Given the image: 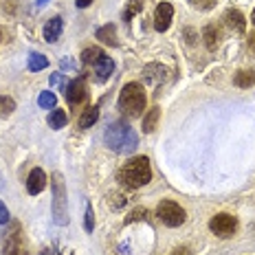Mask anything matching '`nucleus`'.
<instances>
[{
	"label": "nucleus",
	"mask_w": 255,
	"mask_h": 255,
	"mask_svg": "<svg viewBox=\"0 0 255 255\" xmlns=\"http://www.w3.org/2000/svg\"><path fill=\"white\" fill-rule=\"evenodd\" d=\"M104 141L110 150H115L119 154H130V152L136 150V145H139V136H136V132L132 130L128 124H124V121H115V124H110L108 128H106Z\"/></svg>",
	"instance_id": "1"
},
{
	"label": "nucleus",
	"mask_w": 255,
	"mask_h": 255,
	"mask_svg": "<svg viewBox=\"0 0 255 255\" xmlns=\"http://www.w3.org/2000/svg\"><path fill=\"white\" fill-rule=\"evenodd\" d=\"M121 185H126L128 189H139L143 185H147L152 180V167H150V161L145 156H136V158H130L124 167L119 169L117 174Z\"/></svg>",
	"instance_id": "2"
},
{
	"label": "nucleus",
	"mask_w": 255,
	"mask_h": 255,
	"mask_svg": "<svg viewBox=\"0 0 255 255\" xmlns=\"http://www.w3.org/2000/svg\"><path fill=\"white\" fill-rule=\"evenodd\" d=\"M147 97H145V90H143L141 84L130 82L126 84L124 90L119 95V110L126 117H139L143 110H145Z\"/></svg>",
	"instance_id": "3"
},
{
	"label": "nucleus",
	"mask_w": 255,
	"mask_h": 255,
	"mask_svg": "<svg viewBox=\"0 0 255 255\" xmlns=\"http://www.w3.org/2000/svg\"><path fill=\"white\" fill-rule=\"evenodd\" d=\"M51 187H53V220L55 225L66 227L68 225V200H66V180L62 172H53L51 176Z\"/></svg>",
	"instance_id": "4"
},
{
	"label": "nucleus",
	"mask_w": 255,
	"mask_h": 255,
	"mask_svg": "<svg viewBox=\"0 0 255 255\" xmlns=\"http://www.w3.org/2000/svg\"><path fill=\"white\" fill-rule=\"evenodd\" d=\"M156 216H158V220H161L163 225H167V227H180L185 220H187L185 209L180 205L172 203V200H163V203H158Z\"/></svg>",
	"instance_id": "5"
},
{
	"label": "nucleus",
	"mask_w": 255,
	"mask_h": 255,
	"mask_svg": "<svg viewBox=\"0 0 255 255\" xmlns=\"http://www.w3.org/2000/svg\"><path fill=\"white\" fill-rule=\"evenodd\" d=\"M209 229L220 238H231L238 229V220L231 214H218L209 220Z\"/></svg>",
	"instance_id": "6"
},
{
	"label": "nucleus",
	"mask_w": 255,
	"mask_h": 255,
	"mask_svg": "<svg viewBox=\"0 0 255 255\" xmlns=\"http://www.w3.org/2000/svg\"><path fill=\"white\" fill-rule=\"evenodd\" d=\"M4 255H24V240H22V231H20V225L13 222L11 231L4 238V247H2Z\"/></svg>",
	"instance_id": "7"
},
{
	"label": "nucleus",
	"mask_w": 255,
	"mask_h": 255,
	"mask_svg": "<svg viewBox=\"0 0 255 255\" xmlns=\"http://www.w3.org/2000/svg\"><path fill=\"white\" fill-rule=\"evenodd\" d=\"M172 15H174V7L169 2H161L154 11V29L156 31H167L169 24H172Z\"/></svg>",
	"instance_id": "8"
},
{
	"label": "nucleus",
	"mask_w": 255,
	"mask_h": 255,
	"mask_svg": "<svg viewBox=\"0 0 255 255\" xmlns=\"http://www.w3.org/2000/svg\"><path fill=\"white\" fill-rule=\"evenodd\" d=\"M86 84H84V79L82 77H77V79H73L71 84L66 86V102L75 108V106H79L86 99Z\"/></svg>",
	"instance_id": "9"
},
{
	"label": "nucleus",
	"mask_w": 255,
	"mask_h": 255,
	"mask_svg": "<svg viewBox=\"0 0 255 255\" xmlns=\"http://www.w3.org/2000/svg\"><path fill=\"white\" fill-rule=\"evenodd\" d=\"M46 183H49V180H46L44 169L35 167V169H31L29 178H26V191H29L31 196H35V194H40V191H44Z\"/></svg>",
	"instance_id": "10"
},
{
	"label": "nucleus",
	"mask_w": 255,
	"mask_h": 255,
	"mask_svg": "<svg viewBox=\"0 0 255 255\" xmlns=\"http://www.w3.org/2000/svg\"><path fill=\"white\" fill-rule=\"evenodd\" d=\"M62 29H64L62 18H60V15H55V18H51L49 22L44 24V29H42V35H44L46 42H55L62 35Z\"/></svg>",
	"instance_id": "11"
},
{
	"label": "nucleus",
	"mask_w": 255,
	"mask_h": 255,
	"mask_svg": "<svg viewBox=\"0 0 255 255\" xmlns=\"http://www.w3.org/2000/svg\"><path fill=\"white\" fill-rule=\"evenodd\" d=\"M225 22L229 29L238 31V33H244V31H247V20H244V15L238 11V9H229V11L225 13Z\"/></svg>",
	"instance_id": "12"
},
{
	"label": "nucleus",
	"mask_w": 255,
	"mask_h": 255,
	"mask_svg": "<svg viewBox=\"0 0 255 255\" xmlns=\"http://www.w3.org/2000/svg\"><path fill=\"white\" fill-rule=\"evenodd\" d=\"M203 40H205L207 49H209V51H216L218 46H220V40H222V31L218 29L216 24H209V26H205V31H203Z\"/></svg>",
	"instance_id": "13"
},
{
	"label": "nucleus",
	"mask_w": 255,
	"mask_h": 255,
	"mask_svg": "<svg viewBox=\"0 0 255 255\" xmlns=\"http://www.w3.org/2000/svg\"><path fill=\"white\" fill-rule=\"evenodd\" d=\"M113 68H115V64H113V60L110 57H102L97 64H95V75H97V79L99 82H106V79L110 77V73H113Z\"/></svg>",
	"instance_id": "14"
},
{
	"label": "nucleus",
	"mask_w": 255,
	"mask_h": 255,
	"mask_svg": "<svg viewBox=\"0 0 255 255\" xmlns=\"http://www.w3.org/2000/svg\"><path fill=\"white\" fill-rule=\"evenodd\" d=\"M97 40H102L104 44H110V46H117V26L115 24H106V26H99L97 29Z\"/></svg>",
	"instance_id": "15"
},
{
	"label": "nucleus",
	"mask_w": 255,
	"mask_h": 255,
	"mask_svg": "<svg viewBox=\"0 0 255 255\" xmlns=\"http://www.w3.org/2000/svg\"><path fill=\"white\" fill-rule=\"evenodd\" d=\"M97 119H99V108L97 106H90V108H86L82 113V117H79V128H93L95 124H97Z\"/></svg>",
	"instance_id": "16"
},
{
	"label": "nucleus",
	"mask_w": 255,
	"mask_h": 255,
	"mask_svg": "<svg viewBox=\"0 0 255 255\" xmlns=\"http://www.w3.org/2000/svg\"><path fill=\"white\" fill-rule=\"evenodd\" d=\"M104 55H106V53L99 49V46H90V49H84L82 51V62L86 64V66H95V64L102 60Z\"/></svg>",
	"instance_id": "17"
},
{
	"label": "nucleus",
	"mask_w": 255,
	"mask_h": 255,
	"mask_svg": "<svg viewBox=\"0 0 255 255\" xmlns=\"http://www.w3.org/2000/svg\"><path fill=\"white\" fill-rule=\"evenodd\" d=\"M158 117H161V110H158V108H150V110H147L145 119H143V132H145V134L154 132V128H156V124H158Z\"/></svg>",
	"instance_id": "18"
},
{
	"label": "nucleus",
	"mask_w": 255,
	"mask_h": 255,
	"mask_svg": "<svg viewBox=\"0 0 255 255\" xmlns=\"http://www.w3.org/2000/svg\"><path fill=\"white\" fill-rule=\"evenodd\" d=\"M49 66V60H46V55H42V53H31L29 55V71L38 73L42 68Z\"/></svg>",
	"instance_id": "19"
},
{
	"label": "nucleus",
	"mask_w": 255,
	"mask_h": 255,
	"mask_svg": "<svg viewBox=\"0 0 255 255\" xmlns=\"http://www.w3.org/2000/svg\"><path fill=\"white\" fill-rule=\"evenodd\" d=\"M233 82H236V86H240V88H251L255 84V73L253 71H240Z\"/></svg>",
	"instance_id": "20"
},
{
	"label": "nucleus",
	"mask_w": 255,
	"mask_h": 255,
	"mask_svg": "<svg viewBox=\"0 0 255 255\" xmlns=\"http://www.w3.org/2000/svg\"><path fill=\"white\" fill-rule=\"evenodd\" d=\"M68 124V117H66V113H64V110H53V113L49 115V126L51 128H55V130H60V128H64Z\"/></svg>",
	"instance_id": "21"
},
{
	"label": "nucleus",
	"mask_w": 255,
	"mask_h": 255,
	"mask_svg": "<svg viewBox=\"0 0 255 255\" xmlns=\"http://www.w3.org/2000/svg\"><path fill=\"white\" fill-rule=\"evenodd\" d=\"M38 104H40V108H46V110L55 108V106H57V97H55V93H51V90H44V93H40Z\"/></svg>",
	"instance_id": "22"
},
{
	"label": "nucleus",
	"mask_w": 255,
	"mask_h": 255,
	"mask_svg": "<svg viewBox=\"0 0 255 255\" xmlns=\"http://www.w3.org/2000/svg\"><path fill=\"white\" fill-rule=\"evenodd\" d=\"M13 110H15V102H13V99L0 95V119H7V117L13 113Z\"/></svg>",
	"instance_id": "23"
},
{
	"label": "nucleus",
	"mask_w": 255,
	"mask_h": 255,
	"mask_svg": "<svg viewBox=\"0 0 255 255\" xmlns=\"http://www.w3.org/2000/svg\"><path fill=\"white\" fill-rule=\"evenodd\" d=\"M84 229L88 233L95 229V211H93V205H86V216H84Z\"/></svg>",
	"instance_id": "24"
},
{
	"label": "nucleus",
	"mask_w": 255,
	"mask_h": 255,
	"mask_svg": "<svg viewBox=\"0 0 255 255\" xmlns=\"http://www.w3.org/2000/svg\"><path fill=\"white\" fill-rule=\"evenodd\" d=\"M139 11H141V2H139V0H130V4H128V11L124 13L126 22H128V20H130L134 13H139Z\"/></svg>",
	"instance_id": "25"
},
{
	"label": "nucleus",
	"mask_w": 255,
	"mask_h": 255,
	"mask_svg": "<svg viewBox=\"0 0 255 255\" xmlns=\"http://www.w3.org/2000/svg\"><path fill=\"white\" fill-rule=\"evenodd\" d=\"M147 218V211L145 209H134L130 216H126V225H130V222H136V220H145Z\"/></svg>",
	"instance_id": "26"
},
{
	"label": "nucleus",
	"mask_w": 255,
	"mask_h": 255,
	"mask_svg": "<svg viewBox=\"0 0 255 255\" xmlns=\"http://www.w3.org/2000/svg\"><path fill=\"white\" fill-rule=\"evenodd\" d=\"M49 82H51V86H57V88H64V90H66V86H68V84L64 82V75H62V73H53Z\"/></svg>",
	"instance_id": "27"
},
{
	"label": "nucleus",
	"mask_w": 255,
	"mask_h": 255,
	"mask_svg": "<svg viewBox=\"0 0 255 255\" xmlns=\"http://www.w3.org/2000/svg\"><path fill=\"white\" fill-rule=\"evenodd\" d=\"M7 222H9V209L4 207L2 200H0V227L7 225Z\"/></svg>",
	"instance_id": "28"
},
{
	"label": "nucleus",
	"mask_w": 255,
	"mask_h": 255,
	"mask_svg": "<svg viewBox=\"0 0 255 255\" xmlns=\"http://www.w3.org/2000/svg\"><path fill=\"white\" fill-rule=\"evenodd\" d=\"M110 203H113L115 209H119V207H124V205L128 203V200H126L121 194H113V198H110Z\"/></svg>",
	"instance_id": "29"
},
{
	"label": "nucleus",
	"mask_w": 255,
	"mask_h": 255,
	"mask_svg": "<svg viewBox=\"0 0 255 255\" xmlns=\"http://www.w3.org/2000/svg\"><path fill=\"white\" fill-rule=\"evenodd\" d=\"M216 4V0H196V7L200 9H211Z\"/></svg>",
	"instance_id": "30"
},
{
	"label": "nucleus",
	"mask_w": 255,
	"mask_h": 255,
	"mask_svg": "<svg viewBox=\"0 0 255 255\" xmlns=\"http://www.w3.org/2000/svg\"><path fill=\"white\" fill-rule=\"evenodd\" d=\"M172 255H191V253H189L187 247H180V249H176V251H174Z\"/></svg>",
	"instance_id": "31"
},
{
	"label": "nucleus",
	"mask_w": 255,
	"mask_h": 255,
	"mask_svg": "<svg viewBox=\"0 0 255 255\" xmlns=\"http://www.w3.org/2000/svg\"><path fill=\"white\" fill-rule=\"evenodd\" d=\"M93 4V0H77V7L79 9H86V7H90Z\"/></svg>",
	"instance_id": "32"
},
{
	"label": "nucleus",
	"mask_w": 255,
	"mask_h": 255,
	"mask_svg": "<svg viewBox=\"0 0 255 255\" xmlns=\"http://www.w3.org/2000/svg\"><path fill=\"white\" fill-rule=\"evenodd\" d=\"M62 66H64V68H75V62H71V60H64V62H62Z\"/></svg>",
	"instance_id": "33"
},
{
	"label": "nucleus",
	"mask_w": 255,
	"mask_h": 255,
	"mask_svg": "<svg viewBox=\"0 0 255 255\" xmlns=\"http://www.w3.org/2000/svg\"><path fill=\"white\" fill-rule=\"evenodd\" d=\"M249 44H251V49H253V51H255V33H253V35H251V40H249Z\"/></svg>",
	"instance_id": "34"
},
{
	"label": "nucleus",
	"mask_w": 255,
	"mask_h": 255,
	"mask_svg": "<svg viewBox=\"0 0 255 255\" xmlns=\"http://www.w3.org/2000/svg\"><path fill=\"white\" fill-rule=\"evenodd\" d=\"M44 2H49V0H38V4H40V7H42V4H44Z\"/></svg>",
	"instance_id": "35"
},
{
	"label": "nucleus",
	"mask_w": 255,
	"mask_h": 255,
	"mask_svg": "<svg viewBox=\"0 0 255 255\" xmlns=\"http://www.w3.org/2000/svg\"><path fill=\"white\" fill-rule=\"evenodd\" d=\"M251 20H253V24H255V11H253V15H251Z\"/></svg>",
	"instance_id": "36"
},
{
	"label": "nucleus",
	"mask_w": 255,
	"mask_h": 255,
	"mask_svg": "<svg viewBox=\"0 0 255 255\" xmlns=\"http://www.w3.org/2000/svg\"><path fill=\"white\" fill-rule=\"evenodd\" d=\"M51 255H60V253H51Z\"/></svg>",
	"instance_id": "37"
},
{
	"label": "nucleus",
	"mask_w": 255,
	"mask_h": 255,
	"mask_svg": "<svg viewBox=\"0 0 255 255\" xmlns=\"http://www.w3.org/2000/svg\"><path fill=\"white\" fill-rule=\"evenodd\" d=\"M0 38H2V31H0Z\"/></svg>",
	"instance_id": "38"
}]
</instances>
